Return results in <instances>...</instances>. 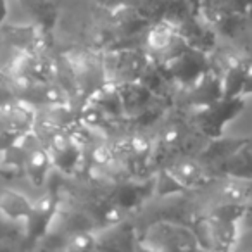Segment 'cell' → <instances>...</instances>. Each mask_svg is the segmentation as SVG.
Segmentation results:
<instances>
[{
  "mask_svg": "<svg viewBox=\"0 0 252 252\" xmlns=\"http://www.w3.org/2000/svg\"><path fill=\"white\" fill-rule=\"evenodd\" d=\"M33 202L21 192L16 190H4L0 192V213L7 216L9 220H21L28 218Z\"/></svg>",
  "mask_w": 252,
  "mask_h": 252,
  "instance_id": "obj_8",
  "label": "cell"
},
{
  "mask_svg": "<svg viewBox=\"0 0 252 252\" xmlns=\"http://www.w3.org/2000/svg\"><path fill=\"white\" fill-rule=\"evenodd\" d=\"M147 238L152 242H161L166 238L161 249H199V238L193 231L183 226H176L171 223H159L152 230H149Z\"/></svg>",
  "mask_w": 252,
  "mask_h": 252,
  "instance_id": "obj_4",
  "label": "cell"
},
{
  "mask_svg": "<svg viewBox=\"0 0 252 252\" xmlns=\"http://www.w3.org/2000/svg\"><path fill=\"white\" fill-rule=\"evenodd\" d=\"M247 95H252V66L249 67L247 78H245V83H244V90H242V97H247Z\"/></svg>",
  "mask_w": 252,
  "mask_h": 252,
  "instance_id": "obj_14",
  "label": "cell"
},
{
  "mask_svg": "<svg viewBox=\"0 0 252 252\" xmlns=\"http://www.w3.org/2000/svg\"><path fill=\"white\" fill-rule=\"evenodd\" d=\"M7 14H9L7 0H0V26L5 23V19H7Z\"/></svg>",
  "mask_w": 252,
  "mask_h": 252,
  "instance_id": "obj_15",
  "label": "cell"
},
{
  "mask_svg": "<svg viewBox=\"0 0 252 252\" xmlns=\"http://www.w3.org/2000/svg\"><path fill=\"white\" fill-rule=\"evenodd\" d=\"M57 213V200L52 195H45L40 200L33 202L28 218L25 220L26 237L30 240H38L47 233L54 216Z\"/></svg>",
  "mask_w": 252,
  "mask_h": 252,
  "instance_id": "obj_3",
  "label": "cell"
},
{
  "mask_svg": "<svg viewBox=\"0 0 252 252\" xmlns=\"http://www.w3.org/2000/svg\"><path fill=\"white\" fill-rule=\"evenodd\" d=\"M220 98H223L221 74L214 73L211 69L189 87V102L197 109L206 107V105L213 104Z\"/></svg>",
  "mask_w": 252,
  "mask_h": 252,
  "instance_id": "obj_5",
  "label": "cell"
},
{
  "mask_svg": "<svg viewBox=\"0 0 252 252\" xmlns=\"http://www.w3.org/2000/svg\"><path fill=\"white\" fill-rule=\"evenodd\" d=\"M247 18L252 19V2H251V5H249V9H247Z\"/></svg>",
  "mask_w": 252,
  "mask_h": 252,
  "instance_id": "obj_16",
  "label": "cell"
},
{
  "mask_svg": "<svg viewBox=\"0 0 252 252\" xmlns=\"http://www.w3.org/2000/svg\"><path fill=\"white\" fill-rule=\"evenodd\" d=\"M245 107L244 97L235 98H220L206 107H199L195 112V123L204 135L213 140V138L223 137L224 126L233 121Z\"/></svg>",
  "mask_w": 252,
  "mask_h": 252,
  "instance_id": "obj_1",
  "label": "cell"
},
{
  "mask_svg": "<svg viewBox=\"0 0 252 252\" xmlns=\"http://www.w3.org/2000/svg\"><path fill=\"white\" fill-rule=\"evenodd\" d=\"M0 173H2V168H0Z\"/></svg>",
  "mask_w": 252,
  "mask_h": 252,
  "instance_id": "obj_17",
  "label": "cell"
},
{
  "mask_svg": "<svg viewBox=\"0 0 252 252\" xmlns=\"http://www.w3.org/2000/svg\"><path fill=\"white\" fill-rule=\"evenodd\" d=\"M252 0H220L221 7L226 14H240L247 18V9Z\"/></svg>",
  "mask_w": 252,
  "mask_h": 252,
  "instance_id": "obj_13",
  "label": "cell"
},
{
  "mask_svg": "<svg viewBox=\"0 0 252 252\" xmlns=\"http://www.w3.org/2000/svg\"><path fill=\"white\" fill-rule=\"evenodd\" d=\"M168 71L180 81V83L193 85L202 74L209 71V63H207L206 54L197 47H185L178 54L169 57Z\"/></svg>",
  "mask_w": 252,
  "mask_h": 252,
  "instance_id": "obj_2",
  "label": "cell"
},
{
  "mask_svg": "<svg viewBox=\"0 0 252 252\" xmlns=\"http://www.w3.org/2000/svg\"><path fill=\"white\" fill-rule=\"evenodd\" d=\"M176 40H178V36H176V33L173 32L169 26L159 25V26H156L151 32V35H149V45H151V49L156 50V52H164V50L171 49Z\"/></svg>",
  "mask_w": 252,
  "mask_h": 252,
  "instance_id": "obj_12",
  "label": "cell"
},
{
  "mask_svg": "<svg viewBox=\"0 0 252 252\" xmlns=\"http://www.w3.org/2000/svg\"><path fill=\"white\" fill-rule=\"evenodd\" d=\"M220 169L226 175L233 176L237 180L252 182V151L251 144L242 147L238 152H235L231 158H228L224 162L220 164Z\"/></svg>",
  "mask_w": 252,
  "mask_h": 252,
  "instance_id": "obj_9",
  "label": "cell"
},
{
  "mask_svg": "<svg viewBox=\"0 0 252 252\" xmlns=\"http://www.w3.org/2000/svg\"><path fill=\"white\" fill-rule=\"evenodd\" d=\"M251 144V138H223L218 137L213 138V142L209 144V147L202 152L204 161L214 162V164L220 166L221 162H224L228 158L238 152L242 147Z\"/></svg>",
  "mask_w": 252,
  "mask_h": 252,
  "instance_id": "obj_6",
  "label": "cell"
},
{
  "mask_svg": "<svg viewBox=\"0 0 252 252\" xmlns=\"http://www.w3.org/2000/svg\"><path fill=\"white\" fill-rule=\"evenodd\" d=\"M50 164H54L52 158L43 149L35 147L25 156V173L32 180L33 185H42L47 173H49Z\"/></svg>",
  "mask_w": 252,
  "mask_h": 252,
  "instance_id": "obj_10",
  "label": "cell"
},
{
  "mask_svg": "<svg viewBox=\"0 0 252 252\" xmlns=\"http://www.w3.org/2000/svg\"><path fill=\"white\" fill-rule=\"evenodd\" d=\"M249 67H251V64H247L245 61H240V59L228 64L224 73L221 74L223 97H226V98L242 97V90H244V83H245V78H247Z\"/></svg>",
  "mask_w": 252,
  "mask_h": 252,
  "instance_id": "obj_7",
  "label": "cell"
},
{
  "mask_svg": "<svg viewBox=\"0 0 252 252\" xmlns=\"http://www.w3.org/2000/svg\"><path fill=\"white\" fill-rule=\"evenodd\" d=\"M171 175L176 178V182L183 187V189H189V187L200 185L206 178L204 175V168L200 164L193 161H183L180 164H176L171 169Z\"/></svg>",
  "mask_w": 252,
  "mask_h": 252,
  "instance_id": "obj_11",
  "label": "cell"
}]
</instances>
